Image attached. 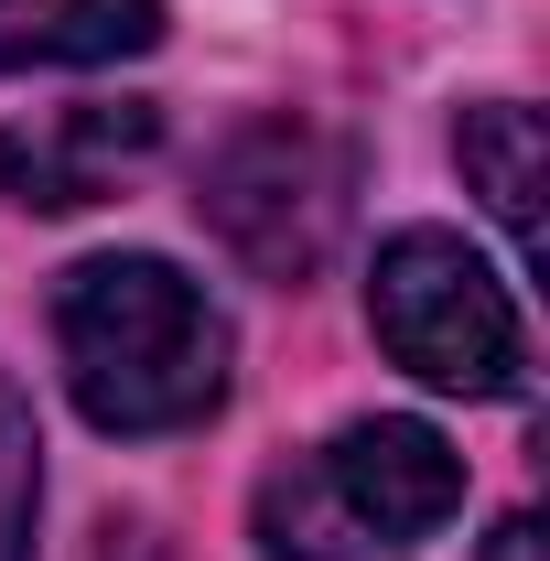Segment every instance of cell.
I'll list each match as a JSON object with an SVG mask.
<instances>
[{
    "mask_svg": "<svg viewBox=\"0 0 550 561\" xmlns=\"http://www.w3.org/2000/svg\"><path fill=\"white\" fill-rule=\"evenodd\" d=\"M55 356L98 432L162 443V432H195L227 411L238 335L206 302V280H184L151 249H108V260H76L55 291Z\"/></svg>",
    "mask_w": 550,
    "mask_h": 561,
    "instance_id": "obj_1",
    "label": "cell"
},
{
    "mask_svg": "<svg viewBox=\"0 0 550 561\" xmlns=\"http://www.w3.org/2000/svg\"><path fill=\"white\" fill-rule=\"evenodd\" d=\"M465 507V454L411 411L345 421L335 443L291 454L280 476H260L249 496V540L271 561H367V551H411Z\"/></svg>",
    "mask_w": 550,
    "mask_h": 561,
    "instance_id": "obj_2",
    "label": "cell"
},
{
    "mask_svg": "<svg viewBox=\"0 0 550 561\" xmlns=\"http://www.w3.org/2000/svg\"><path fill=\"white\" fill-rule=\"evenodd\" d=\"M367 324H378V346L400 356L421 389H454V400H518V378H529L518 291L485 271L454 227H400L378 249Z\"/></svg>",
    "mask_w": 550,
    "mask_h": 561,
    "instance_id": "obj_3",
    "label": "cell"
},
{
    "mask_svg": "<svg viewBox=\"0 0 550 561\" xmlns=\"http://www.w3.org/2000/svg\"><path fill=\"white\" fill-rule=\"evenodd\" d=\"M206 227L249 260L260 280H313L335 260L345 216H356V162H345L335 130L313 119H249L206 162Z\"/></svg>",
    "mask_w": 550,
    "mask_h": 561,
    "instance_id": "obj_4",
    "label": "cell"
},
{
    "mask_svg": "<svg viewBox=\"0 0 550 561\" xmlns=\"http://www.w3.org/2000/svg\"><path fill=\"white\" fill-rule=\"evenodd\" d=\"M162 151V108L151 98H66L0 130V206L22 216H76L98 195H119V173H140Z\"/></svg>",
    "mask_w": 550,
    "mask_h": 561,
    "instance_id": "obj_5",
    "label": "cell"
},
{
    "mask_svg": "<svg viewBox=\"0 0 550 561\" xmlns=\"http://www.w3.org/2000/svg\"><path fill=\"white\" fill-rule=\"evenodd\" d=\"M162 44V0H0V76L119 66Z\"/></svg>",
    "mask_w": 550,
    "mask_h": 561,
    "instance_id": "obj_6",
    "label": "cell"
},
{
    "mask_svg": "<svg viewBox=\"0 0 550 561\" xmlns=\"http://www.w3.org/2000/svg\"><path fill=\"white\" fill-rule=\"evenodd\" d=\"M454 162H465V184L485 195V216L507 227V249L540 260V119L518 98H475L454 119Z\"/></svg>",
    "mask_w": 550,
    "mask_h": 561,
    "instance_id": "obj_7",
    "label": "cell"
},
{
    "mask_svg": "<svg viewBox=\"0 0 550 561\" xmlns=\"http://www.w3.org/2000/svg\"><path fill=\"white\" fill-rule=\"evenodd\" d=\"M33 507H44V432L33 400L0 378V561H33Z\"/></svg>",
    "mask_w": 550,
    "mask_h": 561,
    "instance_id": "obj_8",
    "label": "cell"
},
{
    "mask_svg": "<svg viewBox=\"0 0 550 561\" xmlns=\"http://www.w3.org/2000/svg\"><path fill=\"white\" fill-rule=\"evenodd\" d=\"M485 561H540V518H529V507H518V518H496Z\"/></svg>",
    "mask_w": 550,
    "mask_h": 561,
    "instance_id": "obj_9",
    "label": "cell"
}]
</instances>
